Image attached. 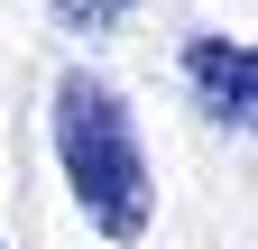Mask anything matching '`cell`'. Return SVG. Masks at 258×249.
<instances>
[{
  "mask_svg": "<svg viewBox=\"0 0 258 249\" xmlns=\"http://www.w3.org/2000/svg\"><path fill=\"white\" fill-rule=\"evenodd\" d=\"M46 139H55V166H64V194H74V212L102 240H148L157 222V175H148V148H139V120H129V102L64 65L55 74V102H46Z\"/></svg>",
  "mask_w": 258,
  "mask_h": 249,
  "instance_id": "cell-1",
  "label": "cell"
},
{
  "mask_svg": "<svg viewBox=\"0 0 258 249\" xmlns=\"http://www.w3.org/2000/svg\"><path fill=\"white\" fill-rule=\"evenodd\" d=\"M184 92L221 130H258V46L221 37V28H194L184 37Z\"/></svg>",
  "mask_w": 258,
  "mask_h": 249,
  "instance_id": "cell-2",
  "label": "cell"
},
{
  "mask_svg": "<svg viewBox=\"0 0 258 249\" xmlns=\"http://www.w3.org/2000/svg\"><path fill=\"white\" fill-rule=\"evenodd\" d=\"M139 0H46V19L55 28H74V37H102V28H120Z\"/></svg>",
  "mask_w": 258,
  "mask_h": 249,
  "instance_id": "cell-3",
  "label": "cell"
},
{
  "mask_svg": "<svg viewBox=\"0 0 258 249\" xmlns=\"http://www.w3.org/2000/svg\"><path fill=\"white\" fill-rule=\"evenodd\" d=\"M0 249H10V240H0Z\"/></svg>",
  "mask_w": 258,
  "mask_h": 249,
  "instance_id": "cell-4",
  "label": "cell"
}]
</instances>
